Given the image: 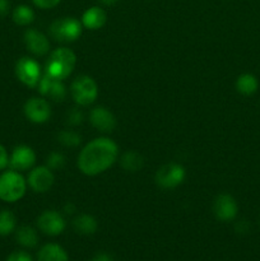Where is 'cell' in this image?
Instances as JSON below:
<instances>
[{"mask_svg": "<svg viewBox=\"0 0 260 261\" xmlns=\"http://www.w3.org/2000/svg\"><path fill=\"white\" fill-rule=\"evenodd\" d=\"M54 181H55V177H54L53 171L46 166H40L31 171L27 182L36 193H46L54 185Z\"/></svg>", "mask_w": 260, "mask_h": 261, "instance_id": "obj_10", "label": "cell"}, {"mask_svg": "<svg viewBox=\"0 0 260 261\" xmlns=\"http://www.w3.org/2000/svg\"><path fill=\"white\" fill-rule=\"evenodd\" d=\"M50 35L59 42H73L82 35V24L75 18H60L51 23Z\"/></svg>", "mask_w": 260, "mask_h": 261, "instance_id": "obj_5", "label": "cell"}, {"mask_svg": "<svg viewBox=\"0 0 260 261\" xmlns=\"http://www.w3.org/2000/svg\"><path fill=\"white\" fill-rule=\"evenodd\" d=\"M32 2L40 9H51V8L56 7L61 0H32Z\"/></svg>", "mask_w": 260, "mask_h": 261, "instance_id": "obj_28", "label": "cell"}, {"mask_svg": "<svg viewBox=\"0 0 260 261\" xmlns=\"http://www.w3.org/2000/svg\"><path fill=\"white\" fill-rule=\"evenodd\" d=\"M41 232L48 236H59L65 229V219L56 211H45L37 219Z\"/></svg>", "mask_w": 260, "mask_h": 261, "instance_id": "obj_8", "label": "cell"}, {"mask_svg": "<svg viewBox=\"0 0 260 261\" xmlns=\"http://www.w3.org/2000/svg\"><path fill=\"white\" fill-rule=\"evenodd\" d=\"M25 47L36 56H43L50 50V42L43 33L37 30H27L24 32Z\"/></svg>", "mask_w": 260, "mask_h": 261, "instance_id": "obj_14", "label": "cell"}, {"mask_svg": "<svg viewBox=\"0 0 260 261\" xmlns=\"http://www.w3.org/2000/svg\"><path fill=\"white\" fill-rule=\"evenodd\" d=\"M119 155V148L109 138H97L82 149L78 167L84 175L96 176L109 170Z\"/></svg>", "mask_w": 260, "mask_h": 261, "instance_id": "obj_1", "label": "cell"}, {"mask_svg": "<svg viewBox=\"0 0 260 261\" xmlns=\"http://www.w3.org/2000/svg\"><path fill=\"white\" fill-rule=\"evenodd\" d=\"M36 162V153L28 145H18L9 157V166L14 171L30 170Z\"/></svg>", "mask_w": 260, "mask_h": 261, "instance_id": "obj_11", "label": "cell"}, {"mask_svg": "<svg viewBox=\"0 0 260 261\" xmlns=\"http://www.w3.org/2000/svg\"><path fill=\"white\" fill-rule=\"evenodd\" d=\"M9 2L8 0H0V17H4L9 12Z\"/></svg>", "mask_w": 260, "mask_h": 261, "instance_id": "obj_30", "label": "cell"}, {"mask_svg": "<svg viewBox=\"0 0 260 261\" xmlns=\"http://www.w3.org/2000/svg\"><path fill=\"white\" fill-rule=\"evenodd\" d=\"M37 261H69V257L60 245L47 244L38 251Z\"/></svg>", "mask_w": 260, "mask_h": 261, "instance_id": "obj_17", "label": "cell"}, {"mask_svg": "<svg viewBox=\"0 0 260 261\" xmlns=\"http://www.w3.org/2000/svg\"><path fill=\"white\" fill-rule=\"evenodd\" d=\"M101 2L103 3L105 5H112V4H115V3L119 2V0H101Z\"/></svg>", "mask_w": 260, "mask_h": 261, "instance_id": "obj_33", "label": "cell"}, {"mask_svg": "<svg viewBox=\"0 0 260 261\" xmlns=\"http://www.w3.org/2000/svg\"><path fill=\"white\" fill-rule=\"evenodd\" d=\"M121 166L124 170L135 172L143 167L142 155L138 154L137 152H126L121 158Z\"/></svg>", "mask_w": 260, "mask_h": 261, "instance_id": "obj_23", "label": "cell"}, {"mask_svg": "<svg viewBox=\"0 0 260 261\" xmlns=\"http://www.w3.org/2000/svg\"><path fill=\"white\" fill-rule=\"evenodd\" d=\"M15 75L24 86L35 88L41 81V66L31 58H22L15 65Z\"/></svg>", "mask_w": 260, "mask_h": 261, "instance_id": "obj_6", "label": "cell"}, {"mask_svg": "<svg viewBox=\"0 0 260 261\" xmlns=\"http://www.w3.org/2000/svg\"><path fill=\"white\" fill-rule=\"evenodd\" d=\"M237 91L245 96H250V94L255 93L257 89V81L252 74H242L239 76L236 82Z\"/></svg>", "mask_w": 260, "mask_h": 261, "instance_id": "obj_20", "label": "cell"}, {"mask_svg": "<svg viewBox=\"0 0 260 261\" xmlns=\"http://www.w3.org/2000/svg\"><path fill=\"white\" fill-rule=\"evenodd\" d=\"M76 58L75 54L66 47L56 48L50 55L47 64H46V74L58 81H64L68 78L74 70Z\"/></svg>", "mask_w": 260, "mask_h": 261, "instance_id": "obj_2", "label": "cell"}, {"mask_svg": "<svg viewBox=\"0 0 260 261\" xmlns=\"http://www.w3.org/2000/svg\"><path fill=\"white\" fill-rule=\"evenodd\" d=\"M107 15L102 8L92 7L82 15V24L88 30H99L106 23Z\"/></svg>", "mask_w": 260, "mask_h": 261, "instance_id": "obj_16", "label": "cell"}, {"mask_svg": "<svg viewBox=\"0 0 260 261\" xmlns=\"http://www.w3.org/2000/svg\"><path fill=\"white\" fill-rule=\"evenodd\" d=\"M35 19V13L28 5H18L13 10V20L18 25H28Z\"/></svg>", "mask_w": 260, "mask_h": 261, "instance_id": "obj_21", "label": "cell"}, {"mask_svg": "<svg viewBox=\"0 0 260 261\" xmlns=\"http://www.w3.org/2000/svg\"><path fill=\"white\" fill-rule=\"evenodd\" d=\"M38 92L42 96L48 97V98L54 99L56 102L64 101L66 97V89L65 86L61 83V81L53 78L48 74L45 73V75L41 76V81L38 83Z\"/></svg>", "mask_w": 260, "mask_h": 261, "instance_id": "obj_12", "label": "cell"}, {"mask_svg": "<svg viewBox=\"0 0 260 261\" xmlns=\"http://www.w3.org/2000/svg\"><path fill=\"white\" fill-rule=\"evenodd\" d=\"M89 121L98 132L102 133L112 132L116 126L115 116L112 115V112H110L105 107H96V109L92 110L91 114H89Z\"/></svg>", "mask_w": 260, "mask_h": 261, "instance_id": "obj_15", "label": "cell"}, {"mask_svg": "<svg viewBox=\"0 0 260 261\" xmlns=\"http://www.w3.org/2000/svg\"><path fill=\"white\" fill-rule=\"evenodd\" d=\"M66 120H68V124L75 126V125L82 124V121H83V114L78 109H71L68 112V115H66Z\"/></svg>", "mask_w": 260, "mask_h": 261, "instance_id": "obj_26", "label": "cell"}, {"mask_svg": "<svg viewBox=\"0 0 260 261\" xmlns=\"http://www.w3.org/2000/svg\"><path fill=\"white\" fill-rule=\"evenodd\" d=\"M73 227L81 234H93L97 231V221L89 214H82L74 219Z\"/></svg>", "mask_w": 260, "mask_h": 261, "instance_id": "obj_19", "label": "cell"}, {"mask_svg": "<svg viewBox=\"0 0 260 261\" xmlns=\"http://www.w3.org/2000/svg\"><path fill=\"white\" fill-rule=\"evenodd\" d=\"M236 231L239 233H246L249 231V223L246 221H240L239 223L236 224Z\"/></svg>", "mask_w": 260, "mask_h": 261, "instance_id": "obj_31", "label": "cell"}, {"mask_svg": "<svg viewBox=\"0 0 260 261\" xmlns=\"http://www.w3.org/2000/svg\"><path fill=\"white\" fill-rule=\"evenodd\" d=\"M27 182L18 171H5L0 175V200L15 203L24 196Z\"/></svg>", "mask_w": 260, "mask_h": 261, "instance_id": "obj_3", "label": "cell"}, {"mask_svg": "<svg viewBox=\"0 0 260 261\" xmlns=\"http://www.w3.org/2000/svg\"><path fill=\"white\" fill-rule=\"evenodd\" d=\"M214 214L222 222H229L236 218L237 204L235 199L228 194H222L217 196L213 205Z\"/></svg>", "mask_w": 260, "mask_h": 261, "instance_id": "obj_13", "label": "cell"}, {"mask_svg": "<svg viewBox=\"0 0 260 261\" xmlns=\"http://www.w3.org/2000/svg\"><path fill=\"white\" fill-rule=\"evenodd\" d=\"M17 219L10 211H0V236H8L15 229Z\"/></svg>", "mask_w": 260, "mask_h": 261, "instance_id": "obj_22", "label": "cell"}, {"mask_svg": "<svg viewBox=\"0 0 260 261\" xmlns=\"http://www.w3.org/2000/svg\"><path fill=\"white\" fill-rule=\"evenodd\" d=\"M24 115L31 122L35 124H43L51 116V107L46 99L43 98H31L24 105Z\"/></svg>", "mask_w": 260, "mask_h": 261, "instance_id": "obj_9", "label": "cell"}, {"mask_svg": "<svg viewBox=\"0 0 260 261\" xmlns=\"http://www.w3.org/2000/svg\"><path fill=\"white\" fill-rule=\"evenodd\" d=\"M7 261H33L32 256L25 251H14L8 256Z\"/></svg>", "mask_w": 260, "mask_h": 261, "instance_id": "obj_27", "label": "cell"}, {"mask_svg": "<svg viewBox=\"0 0 260 261\" xmlns=\"http://www.w3.org/2000/svg\"><path fill=\"white\" fill-rule=\"evenodd\" d=\"M91 261H111V257H110L109 255H106V254H101V255H98L96 259H93Z\"/></svg>", "mask_w": 260, "mask_h": 261, "instance_id": "obj_32", "label": "cell"}, {"mask_svg": "<svg viewBox=\"0 0 260 261\" xmlns=\"http://www.w3.org/2000/svg\"><path fill=\"white\" fill-rule=\"evenodd\" d=\"M185 176L186 172L183 166L177 165V163H170V165L163 166L157 171L155 182L163 189H173L183 184V181L185 180Z\"/></svg>", "mask_w": 260, "mask_h": 261, "instance_id": "obj_7", "label": "cell"}, {"mask_svg": "<svg viewBox=\"0 0 260 261\" xmlns=\"http://www.w3.org/2000/svg\"><path fill=\"white\" fill-rule=\"evenodd\" d=\"M15 239H17L18 244L22 246L32 249L38 244V234L36 229H33L30 226H22L17 229L15 233Z\"/></svg>", "mask_w": 260, "mask_h": 261, "instance_id": "obj_18", "label": "cell"}, {"mask_svg": "<svg viewBox=\"0 0 260 261\" xmlns=\"http://www.w3.org/2000/svg\"><path fill=\"white\" fill-rule=\"evenodd\" d=\"M70 93L76 105L88 106L96 101L98 96V87L93 78L88 75H82L71 83Z\"/></svg>", "mask_w": 260, "mask_h": 261, "instance_id": "obj_4", "label": "cell"}, {"mask_svg": "<svg viewBox=\"0 0 260 261\" xmlns=\"http://www.w3.org/2000/svg\"><path fill=\"white\" fill-rule=\"evenodd\" d=\"M59 142L65 147H76L81 144L82 138L78 133L71 132V130H63L58 134Z\"/></svg>", "mask_w": 260, "mask_h": 261, "instance_id": "obj_24", "label": "cell"}, {"mask_svg": "<svg viewBox=\"0 0 260 261\" xmlns=\"http://www.w3.org/2000/svg\"><path fill=\"white\" fill-rule=\"evenodd\" d=\"M65 165V157L61 153H51L47 158V167L50 170H58L63 168Z\"/></svg>", "mask_w": 260, "mask_h": 261, "instance_id": "obj_25", "label": "cell"}, {"mask_svg": "<svg viewBox=\"0 0 260 261\" xmlns=\"http://www.w3.org/2000/svg\"><path fill=\"white\" fill-rule=\"evenodd\" d=\"M9 166V155H8L7 149L0 144V171L5 170Z\"/></svg>", "mask_w": 260, "mask_h": 261, "instance_id": "obj_29", "label": "cell"}]
</instances>
